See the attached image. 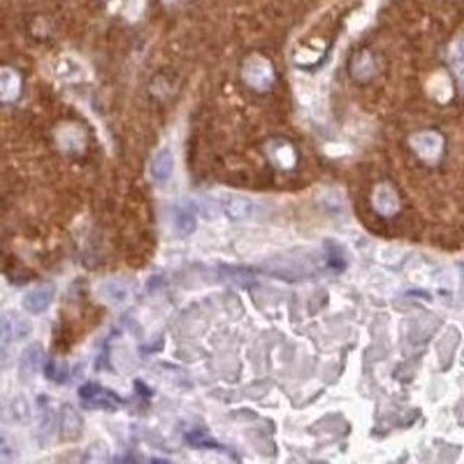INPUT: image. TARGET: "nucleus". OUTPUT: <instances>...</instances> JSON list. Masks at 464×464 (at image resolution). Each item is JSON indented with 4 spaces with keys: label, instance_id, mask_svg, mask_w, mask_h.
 Returning <instances> with one entry per match:
<instances>
[{
    "label": "nucleus",
    "instance_id": "1",
    "mask_svg": "<svg viewBox=\"0 0 464 464\" xmlns=\"http://www.w3.org/2000/svg\"><path fill=\"white\" fill-rule=\"evenodd\" d=\"M80 398L84 401L86 405L91 408H101L115 411L122 404V399L115 394L113 392L103 389L98 383H86L79 390Z\"/></svg>",
    "mask_w": 464,
    "mask_h": 464
},
{
    "label": "nucleus",
    "instance_id": "2",
    "mask_svg": "<svg viewBox=\"0 0 464 464\" xmlns=\"http://www.w3.org/2000/svg\"><path fill=\"white\" fill-rule=\"evenodd\" d=\"M136 292V283L125 278H110L99 288L101 296L110 305L122 307L129 302Z\"/></svg>",
    "mask_w": 464,
    "mask_h": 464
},
{
    "label": "nucleus",
    "instance_id": "3",
    "mask_svg": "<svg viewBox=\"0 0 464 464\" xmlns=\"http://www.w3.org/2000/svg\"><path fill=\"white\" fill-rule=\"evenodd\" d=\"M244 79L251 87L266 90L271 86L274 80V73L269 61L260 57H254L247 61L244 67Z\"/></svg>",
    "mask_w": 464,
    "mask_h": 464
},
{
    "label": "nucleus",
    "instance_id": "4",
    "mask_svg": "<svg viewBox=\"0 0 464 464\" xmlns=\"http://www.w3.org/2000/svg\"><path fill=\"white\" fill-rule=\"evenodd\" d=\"M32 327L31 322L25 318L18 316L16 314H5L2 316V348L4 352L6 347L15 341H19L30 335Z\"/></svg>",
    "mask_w": 464,
    "mask_h": 464
},
{
    "label": "nucleus",
    "instance_id": "5",
    "mask_svg": "<svg viewBox=\"0 0 464 464\" xmlns=\"http://www.w3.org/2000/svg\"><path fill=\"white\" fill-rule=\"evenodd\" d=\"M54 295L56 286L51 283H45L28 292L22 300V305L31 314H41L51 305Z\"/></svg>",
    "mask_w": 464,
    "mask_h": 464
},
{
    "label": "nucleus",
    "instance_id": "6",
    "mask_svg": "<svg viewBox=\"0 0 464 464\" xmlns=\"http://www.w3.org/2000/svg\"><path fill=\"white\" fill-rule=\"evenodd\" d=\"M60 435L64 441H75L80 437L83 418L72 405H64L60 412Z\"/></svg>",
    "mask_w": 464,
    "mask_h": 464
},
{
    "label": "nucleus",
    "instance_id": "7",
    "mask_svg": "<svg viewBox=\"0 0 464 464\" xmlns=\"http://www.w3.org/2000/svg\"><path fill=\"white\" fill-rule=\"evenodd\" d=\"M44 348L39 344L30 345L25 352L22 353L20 361H19V373L23 380L32 379L39 368L44 364Z\"/></svg>",
    "mask_w": 464,
    "mask_h": 464
},
{
    "label": "nucleus",
    "instance_id": "8",
    "mask_svg": "<svg viewBox=\"0 0 464 464\" xmlns=\"http://www.w3.org/2000/svg\"><path fill=\"white\" fill-rule=\"evenodd\" d=\"M412 144L423 157L435 158L443 147V139L435 132H421L412 138Z\"/></svg>",
    "mask_w": 464,
    "mask_h": 464
},
{
    "label": "nucleus",
    "instance_id": "9",
    "mask_svg": "<svg viewBox=\"0 0 464 464\" xmlns=\"http://www.w3.org/2000/svg\"><path fill=\"white\" fill-rule=\"evenodd\" d=\"M373 203L380 214L387 215V217L393 215L399 207L398 196L394 195V192L389 188V186H385V184L379 186V188L375 191Z\"/></svg>",
    "mask_w": 464,
    "mask_h": 464
},
{
    "label": "nucleus",
    "instance_id": "10",
    "mask_svg": "<svg viewBox=\"0 0 464 464\" xmlns=\"http://www.w3.org/2000/svg\"><path fill=\"white\" fill-rule=\"evenodd\" d=\"M173 166H174V160L172 153L167 150L160 151L151 162L153 179L158 183H166L172 177Z\"/></svg>",
    "mask_w": 464,
    "mask_h": 464
},
{
    "label": "nucleus",
    "instance_id": "11",
    "mask_svg": "<svg viewBox=\"0 0 464 464\" xmlns=\"http://www.w3.org/2000/svg\"><path fill=\"white\" fill-rule=\"evenodd\" d=\"M225 214L229 219H234V221H243L250 218L254 211H255V205L248 200V199H231L226 205H225Z\"/></svg>",
    "mask_w": 464,
    "mask_h": 464
},
{
    "label": "nucleus",
    "instance_id": "12",
    "mask_svg": "<svg viewBox=\"0 0 464 464\" xmlns=\"http://www.w3.org/2000/svg\"><path fill=\"white\" fill-rule=\"evenodd\" d=\"M20 90V80L19 76L12 72V70L5 68L0 76V91H2L4 101H13Z\"/></svg>",
    "mask_w": 464,
    "mask_h": 464
},
{
    "label": "nucleus",
    "instance_id": "13",
    "mask_svg": "<svg viewBox=\"0 0 464 464\" xmlns=\"http://www.w3.org/2000/svg\"><path fill=\"white\" fill-rule=\"evenodd\" d=\"M450 63L461 89L464 90V35L453 44L450 51Z\"/></svg>",
    "mask_w": 464,
    "mask_h": 464
},
{
    "label": "nucleus",
    "instance_id": "14",
    "mask_svg": "<svg viewBox=\"0 0 464 464\" xmlns=\"http://www.w3.org/2000/svg\"><path fill=\"white\" fill-rule=\"evenodd\" d=\"M174 228L180 236H189L196 229V219L189 211H186V209H176Z\"/></svg>",
    "mask_w": 464,
    "mask_h": 464
},
{
    "label": "nucleus",
    "instance_id": "15",
    "mask_svg": "<svg viewBox=\"0 0 464 464\" xmlns=\"http://www.w3.org/2000/svg\"><path fill=\"white\" fill-rule=\"evenodd\" d=\"M430 91L439 102H447L453 95L450 80L446 76H435L430 83Z\"/></svg>",
    "mask_w": 464,
    "mask_h": 464
},
{
    "label": "nucleus",
    "instance_id": "16",
    "mask_svg": "<svg viewBox=\"0 0 464 464\" xmlns=\"http://www.w3.org/2000/svg\"><path fill=\"white\" fill-rule=\"evenodd\" d=\"M186 441L195 449H219L217 441L200 430H193L186 434Z\"/></svg>",
    "mask_w": 464,
    "mask_h": 464
},
{
    "label": "nucleus",
    "instance_id": "17",
    "mask_svg": "<svg viewBox=\"0 0 464 464\" xmlns=\"http://www.w3.org/2000/svg\"><path fill=\"white\" fill-rule=\"evenodd\" d=\"M271 154H273V158L276 160V162L278 166H282L285 169H290V167L295 166L296 154H295V151L290 146H288V144L277 146V147L273 148Z\"/></svg>",
    "mask_w": 464,
    "mask_h": 464
},
{
    "label": "nucleus",
    "instance_id": "18",
    "mask_svg": "<svg viewBox=\"0 0 464 464\" xmlns=\"http://www.w3.org/2000/svg\"><path fill=\"white\" fill-rule=\"evenodd\" d=\"M70 370L65 364H60L56 360L50 359L45 363V376L57 382V383H64L68 379Z\"/></svg>",
    "mask_w": 464,
    "mask_h": 464
},
{
    "label": "nucleus",
    "instance_id": "19",
    "mask_svg": "<svg viewBox=\"0 0 464 464\" xmlns=\"http://www.w3.org/2000/svg\"><path fill=\"white\" fill-rule=\"evenodd\" d=\"M12 411L16 416V420L19 421H28V418L31 416L30 413V405L27 402V399H23V398H16L12 404Z\"/></svg>",
    "mask_w": 464,
    "mask_h": 464
},
{
    "label": "nucleus",
    "instance_id": "20",
    "mask_svg": "<svg viewBox=\"0 0 464 464\" xmlns=\"http://www.w3.org/2000/svg\"><path fill=\"white\" fill-rule=\"evenodd\" d=\"M98 449H99V443L90 446V449H89L87 451L95 453V456H89V457H86V461H103V460H106V456H108V447L102 443V447H101L99 451H98Z\"/></svg>",
    "mask_w": 464,
    "mask_h": 464
},
{
    "label": "nucleus",
    "instance_id": "21",
    "mask_svg": "<svg viewBox=\"0 0 464 464\" xmlns=\"http://www.w3.org/2000/svg\"><path fill=\"white\" fill-rule=\"evenodd\" d=\"M135 386H136V390L138 392L144 393V397H151V389H148L143 382H136Z\"/></svg>",
    "mask_w": 464,
    "mask_h": 464
}]
</instances>
